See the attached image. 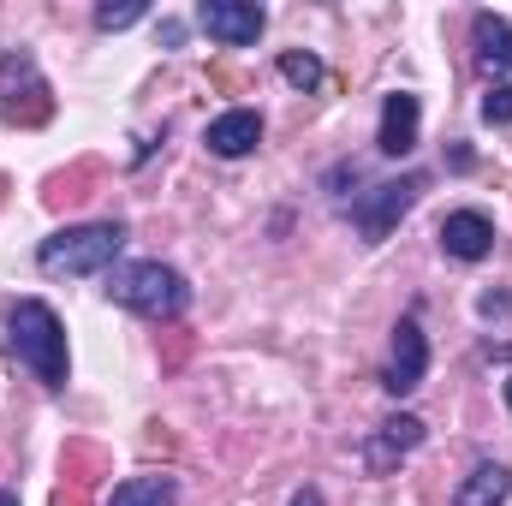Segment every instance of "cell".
<instances>
[{"instance_id": "2", "label": "cell", "mask_w": 512, "mask_h": 506, "mask_svg": "<svg viewBox=\"0 0 512 506\" xmlns=\"http://www.w3.org/2000/svg\"><path fill=\"white\" fill-rule=\"evenodd\" d=\"M126 251V227L120 221H84V227H66V233H48L36 245V268L48 280H78V274H108L120 268Z\"/></svg>"}, {"instance_id": "5", "label": "cell", "mask_w": 512, "mask_h": 506, "mask_svg": "<svg viewBox=\"0 0 512 506\" xmlns=\"http://www.w3.org/2000/svg\"><path fill=\"white\" fill-rule=\"evenodd\" d=\"M423 185H429L423 173H405V179H382V185H370L364 197H352V209H346V215H352L358 239H364V245H382L387 233L411 215V203L423 197Z\"/></svg>"}, {"instance_id": "20", "label": "cell", "mask_w": 512, "mask_h": 506, "mask_svg": "<svg viewBox=\"0 0 512 506\" xmlns=\"http://www.w3.org/2000/svg\"><path fill=\"white\" fill-rule=\"evenodd\" d=\"M292 506H328V501H322V489H298V495H292Z\"/></svg>"}, {"instance_id": "4", "label": "cell", "mask_w": 512, "mask_h": 506, "mask_svg": "<svg viewBox=\"0 0 512 506\" xmlns=\"http://www.w3.org/2000/svg\"><path fill=\"white\" fill-rule=\"evenodd\" d=\"M48 114H54V102H48V78H42L36 54H24V48L0 54V120L6 126H42Z\"/></svg>"}, {"instance_id": "16", "label": "cell", "mask_w": 512, "mask_h": 506, "mask_svg": "<svg viewBox=\"0 0 512 506\" xmlns=\"http://www.w3.org/2000/svg\"><path fill=\"white\" fill-rule=\"evenodd\" d=\"M143 12H149L143 0H120V6H114V0H102V6H96V30H131Z\"/></svg>"}, {"instance_id": "12", "label": "cell", "mask_w": 512, "mask_h": 506, "mask_svg": "<svg viewBox=\"0 0 512 506\" xmlns=\"http://www.w3.org/2000/svg\"><path fill=\"white\" fill-rule=\"evenodd\" d=\"M417 441H423V423H417L411 411H399V417H387L382 429H376V441L364 447V465H370V471H387V465L405 459Z\"/></svg>"}, {"instance_id": "1", "label": "cell", "mask_w": 512, "mask_h": 506, "mask_svg": "<svg viewBox=\"0 0 512 506\" xmlns=\"http://www.w3.org/2000/svg\"><path fill=\"white\" fill-rule=\"evenodd\" d=\"M6 352L18 358V370H30L48 393H60V387L72 381L66 322H60L54 304H42V298H18V304L6 310Z\"/></svg>"}, {"instance_id": "15", "label": "cell", "mask_w": 512, "mask_h": 506, "mask_svg": "<svg viewBox=\"0 0 512 506\" xmlns=\"http://www.w3.org/2000/svg\"><path fill=\"white\" fill-rule=\"evenodd\" d=\"M280 78H286L292 90H304V96H310V90H316V84H322L328 72H322V60H316V54L292 48V54H280Z\"/></svg>"}, {"instance_id": "19", "label": "cell", "mask_w": 512, "mask_h": 506, "mask_svg": "<svg viewBox=\"0 0 512 506\" xmlns=\"http://www.w3.org/2000/svg\"><path fill=\"white\" fill-rule=\"evenodd\" d=\"M161 42H167V48H179V42H185V24H173V18H167V24H161Z\"/></svg>"}, {"instance_id": "10", "label": "cell", "mask_w": 512, "mask_h": 506, "mask_svg": "<svg viewBox=\"0 0 512 506\" xmlns=\"http://www.w3.org/2000/svg\"><path fill=\"white\" fill-rule=\"evenodd\" d=\"M203 143H209V155L239 161V155H251L256 143H262V114H256V108H227V114L209 120Z\"/></svg>"}, {"instance_id": "22", "label": "cell", "mask_w": 512, "mask_h": 506, "mask_svg": "<svg viewBox=\"0 0 512 506\" xmlns=\"http://www.w3.org/2000/svg\"><path fill=\"white\" fill-rule=\"evenodd\" d=\"M507 405H512V381H507Z\"/></svg>"}, {"instance_id": "8", "label": "cell", "mask_w": 512, "mask_h": 506, "mask_svg": "<svg viewBox=\"0 0 512 506\" xmlns=\"http://www.w3.org/2000/svg\"><path fill=\"white\" fill-rule=\"evenodd\" d=\"M441 251L459 256V262H483V256L495 251V221L483 209H453L441 221Z\"/></svg>"}, {"instance_id": "13", "label": "cell", "mask_w": 512, "mask_h": 506, "mask_svg": "<svg viewBox=\"0 0 512 506\" xmlns=\"http://www.w3.org/2000/svg\"><path fill=\"white\" fill-rule=\"evenodd\" d=\"M507 495H512V471L495 465V459H483V465H471V477L453 489V506H507Z\"/></svg>"}, {"instance_id": "14", "label": "cell", "mask_w": 512, "mask_h": 506, "mask_svg": "<svg viewBox=\"0 0 512 506\" xmlns=\"http://www.w3.org/2000/svg\"><path fill=\"white\" fill-rule=\"evenodd\" d=\"M108 506H179V483L173 477H161V471H149V477H126Z\"/></svg>"}, {"instance_id": "17", "label": "cell", "mask_w": 512, "mask_h": 506, "mask_svg": "<svg viewBox=\"0 0 512 506\" xmlns=\"http://www.w3.org/2000/svg\"><path fill=\"white\" fill-rule=\"evenodd\" d=\"M483 120H489V126H512V84H495V90L483 96Z\"/></svg>"}, {"instance_id": "11", "label": "cell", "mask_w": 512, "mask_h": 506, "mask_svg": "<svg viewBox=\"0 0 512 506\" xmlns=\"http://www.w3.org/2000/svg\"><path fill=\"white\" fill-rule=\"evenodd\" d=\"M471 54L489 78H507L512 72V18L501 12H477L471 18Z\"/></svg>"}, {"instance_id": "21", "label": "cell", "mask_w": 512, "mask_h": 506, "mask_svg": "<svg viewBox=\"0 0 512 506\" xmlns=\"http://www.w3.org/2000/svg\"><path fill=\"white\" fill-rule=\"evenodd\" d=\"M0 506H18V495H12V489H0Z\"/></svg>"}, {"instance_id": "9", "label": "cell", "mask_w": 512, "mask_h": 506, "mask_svg": "<svg viewBox=\"0 0 512 506\" xmlns=\"http://www.w3.org/2000/svg\"><path fill=\"white\" fill-rule=\"evenodd\" d=\"M417 126H423V102L411 96V90H393L382 102V131H376V149L382 155H411L417 149Z\"/></svg>"}, {"instance_id": "3", "label": "cell", "mask_w": 512, "mask_h": 506, "mask_svg": "<svg viewBox=\"0 0 512 506\" xmlns=\"http://www.w3.org/2000/svg\"><path fill=\"white\" fill-rule=\"evenodd\" d=\"M108 298L131 316H149V322H179L191 310V286L167 262H120V268H108Z\"/></svg>"}, {"instance_id": "6", "label": "cell", "mask_w": 512, "mask_h": 506, "mask_svg": "<svg viewBox=\"0 0 512 506\" xmlns=\"http://www.w3.org/2000/svg\"><path fill=\"white\" fill-rule=\"evenodd\" d=\"M429 376V340H423V328H417V316H399V328H393V352H387V376L382 387L393 399H405V393H417Z\"/></svg>"}, {"instance_id": "18", "label": "cell", "mask_w": 512, "mask_h": 506, "mask_svg": "<svg viewBox=\"0 0 512 506\" xmlns=\"http://www.w3.org/2000/svg\"><path fill=\"white\" fill-rule=\"evenodd\" d=\"M495 310H501V316L512 310V298H507V292H483V316H495Z\"/></svg>"}, {"instance_id": "7", "label": "cell", "mask_w": 512, "mask_h": 506, "mask_svg": "<svg viewBox=\"0 0 512 506\" xmlns=\"http://www.w3.org/2000/svg\"><path fill=\"white\" fill-rule=\"evenodd\" d=\"M197 24L221 42V48H256V36L268 30V12L251 0H203L197 6Z\"/></svg>"}]
</instances>
